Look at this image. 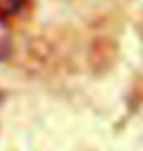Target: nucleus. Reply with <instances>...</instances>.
<instances>
[{"instance_id": "obj_2", "label": "nucleus", "mask_w": 143, "mask_h": 151, "mask_svg": "<svg viewBox=\"0 0 143 151\" xmlns=\"http://www.w3.org/2000/svg\"><path fill=\"white\" fill-rule=\"evenodd\" d=\"M8 53H10V34H8V28L0 20V61L6 59Z\"/></svg>"}, {"instance_id": "obj_1", "label": "nucleus", "mask_w": 143, "mask_h": 151, "mask_svg": "<svg viewBox=\"0 0 143 151\" xmlns=\"http://www.w3.org/2000/svg\"><path fill=\"white\" fill-rule=\"evenodd\" d=\"M26 0H0V16H12L24 6Z\"/></svg>"}]
</instances>
